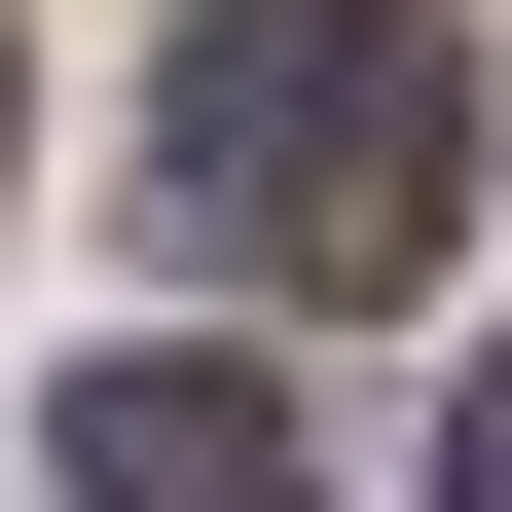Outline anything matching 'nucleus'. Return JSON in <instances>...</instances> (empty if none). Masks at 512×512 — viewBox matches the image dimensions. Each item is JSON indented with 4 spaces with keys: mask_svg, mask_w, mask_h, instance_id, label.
Instances as JSON below:
<instances>
[{
    "mask_svg": "<svg viewBox=\"0 0 512 512\" xmlns=\"http://www.w3.org/2000/svg\"><path fill=\"white\" fill-rule=\"evenodd\" d=\"M439 220H476L439 0H220V37H183V256H256V293H439Z\"/></svg>",
    "mask_w": 512,
    "mask_h": 512,
    "instance_id": "nucleus-1",
    "label": "nucleus"
},
{
    "mask_svg": "<svg viewBox=\"0 0 512 512\" xmlns=\"http://www.w3.org/2000/svg\"><path fill=\"white\" fill-rule=\"evenodd\" d=\"M37 476H74V512H330V476H293V403H256V366H147V330H110L74 403H37Z\"/></svg>",
    "mask_w": 512,
    "mask_h": 512,
    "instance_id": "nucleus-2",
    "label": "nucleus"
},
{
    "mask_svg": "<svg viewBox=\"0 0 512 512\" xmlns=\"http://www.w3.org/2000/svg\"><path fill=\"white\" fill-rule=\"evenodd\" d=\"M439 512H512V366H439Z\"/></svg>",
    "mask_w": 512,
    "mask_h": 512,
    "instance_id": "nucleus-3",
    "label": "nucleus"
}]
</instances>
